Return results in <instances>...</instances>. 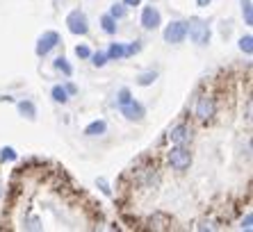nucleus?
<instances>
[{
	"instance_id": "obj_13",
	"label": "nucleus",
	"mask_w": 253,
	"mask_h": 232,
	"mask_svg": "<svg viewBox=\"0 0 253 232\" xmlns=\"http://www.w3.org/2000/svg\"><path fill=\"white\" fill-rule=\"evenodd\" d=\"M18 112H21V114L25 116V118H30V121H32V118L37 116L35 105L30 103V100H21V103H18Z\"/></svg>"
},
{
	"instance_id": "obj_6",
	"label": "nucleus",
	"mask_w": 253,
	"mask_h": 232,
	"mask_svg": "<svg viewBox=\"0 0 253 232\" xmlns=\"http://www.w3.org/2000/svg\"><path fill=\"white\" fill-rule=\"evenodd\" d=\"M66 25H69V32H73V35H87L89 32V21L87 16H84V12H80V9H73V12L66 16Z\"/></svg>"
},
{
	"instance_id": "obj_2",
	"label": "nucleus",
	"mask_w": 253,
	"mask_h": 232,
	"mask_svg": "<svg viewBox=\"0 0 253 232\" xmlns=\"http://www.w3.org/2000/svg\"><path fill=\"white\" fill-rule=\"evenodd\" d=\"M167 162H169V166L173 168V171L183 173V171H187V168L192 166V153H189L187 146H173V148L167 153Z\"/></svg>"
},
{
	"instance_id": "obj_24",
	"label": "nucleus",
	"mask_w": 253,
	"mask_h": 232,
	"mask_svg": "<svg viewBox=\"0 0 253 232\" xmlns=\"http://www.w3.org/2000/svg\"><path fill=\"white\" fill-rule=\"evenodd\" d=\"M91 62H94V66H105L107 55L105 52H96V55H91Z\"/></svg>"
},
{
	"instance_id": "obj_20",
	"label": "nucleus",
	"mask_w": 253,
	"mask_h": 232,
	"mask_svg": "<svg viewBox=\"0 0 253 232\" xmlns=\"http://www.w3.org/2000/svg\"><path fill=\"white\" fill-rule=\"evenodd\" d=\"M50 93H53L55 103H66V100H69V98H66V96H69V91H66V89H62V87H53V91H50Z\"/></svg>"
},
{
	"instance_id": "obj_14",
	"label": "nucleus",
	"mask_w": 253,
	"mask_h": 232,
	"mask_svg": "<svg viewBox=\"0 0 253 232\" xmlns=\"http://www.w3.org/2000/svg\"><path fill=\"white\" fill-rule=\"evenodd\" d=\"M155 77H158V73H155V71L139 73V76H137V84H139V87H148V84H153V82H155Z\"/></svg>"
},
{
	"instance_id": "obj_26",
	"label": "nucleus",
	"mask_w": 253,
	"mask_h": 232,
	"mask_svg": "<svg viewBox=\"0 0 253 232\" xmlns=\"http://www.w3.org/2000/svg\"><path fill=\"white\" fill-rule=\"evenodd\" d=\"M139 50H141V41H132V43L126 48V57H128V55H135V52H139Z\"/></svg>"
},
{
	"instance_id": "obj_19",
	"label": "nucleus",
	"mask_w": 253,
	"mask_h": 232,
	"mask_svg": "<svg viewBox=\"0 0 253 232\" xmlns=\"http://www.w3.org/2000/svg\"><path fill=\"white\" fill-rule=\"evenodd\" d=\"M240 50L247 52V55H251L253 52V37L251 35H247V37H242L240 39Z\"/></svg>"
},
{
	"instance_id": "obj_17",
	"label": "nucleus",
	"mask_w": 253,
	"mask_h": 232,
	"mask_svg": "<svg viewBox=\"0 0 253 232\" xmlns=\"http://www.w3.org/2000/svg\"><path fill=\"white\" fill-rule=\"evenodd\" d=\"M55 69H57L59 73H64L66 77L73 73V69H71V64L66 62V57H57V59H55Z\"/></svg>"
},
{
	"instance_id": "obj_18",
	"label": "nucleus",
	"mask_w": 253,
	"mask_h": 232,
	"mask_svg": "<svg viewBox=\"0 0 253 232\" xmlns=\"http://www.w3.org/2000/svg\"><path fill=\"white\" fill-rule=\"evenodd\" d=\"M242 14L247 25H253V12H251V0H242Z\"/></svg>"
},
{
	"instance_id": "obj_30",
	"label": "nucleus",
	"mask_w": 253,
	"mask_h": 232,
	"mask_svg": "<svg viewBox=\"0 0 253 232\" xmlns=\"http://www.w3.org/2000/svg\"><path fill=\"white\" fill-rule=\"evenodd\" d=\"M251 221H253V214H247V219L242 221V228H244V230H251Z\"/></svg>"
},
{
	"instance_id": "obj_1",
	"label": "nucleus",
	"mask_w": 253,
	"mask_h": 232,
	"mask_svg": "<svg viewBox=\"0 0 253 232\" xmlns=\"http://www.w3.org/2000/svg\"><path fill=\"white\" fill-rule=\"evenodd\" d=\"M130 175H132V182L141 189H155L160 185V166L155 162H148V159L137 162V166H132Z\"/></svg>"
},
{
	"instance_id": "obj_21",
	"label": "nucleus",
	"mask_w": 253,
	"mask_h": 232,
	"mask_svg": "<svg viewBox=\"0 0 253 232\" xmlns=\"http://www.w3.org/2000/svg\"><path fill=\"white\" fill-rule=\"evenodd\" d=\"M126 14H128V12H126V5H119V2H114V5L110 7V16H112V18H124Z\"/></svg>"
},
{
	"instance_id": "obj_4",
	"label": "nucleus",
	"mask_w": 253,
	"mask_h": 232,
	"mask_svg": "<svg viewBox=\"0 0 253 232\" xmlns=\"http://www.w3.org/2000/svg\"><path fill=\"white\" fill-rule=\"evenodd\" d=\"M169 141L173 146H189L194 141V128L189 123H178L169 130Z\"/></svg>"
},
{
	"instance_id": "obj_31",
	"label": "nucleus",
	"mask_w": 253,
	"mask_h": 232,
	"mask_svg": "<svg viewBox=\"0 0 253 232\" xmlns=\"http://www.w3.org/2000/svg\"><path fill=\"white\" fill-rule=\"evenodd\" d=\"M124 5H126V7H139L141 0H124Z\"/></svg>"
},
{
	"instance_id": "obj_25",
	"label": "nucleus",
	"mask_w": 253,
	"mask_h": 232,
	"mask_svg": "<svg viewBox=\"0 0 253 232\" xmlns=\"http://www.w3.org/2000/svg\"><path fill=\"white\" fill-rule=\"evenodd\" d=\"M76 55H78L80 59H89V57H91V50H89L87 46H78V48H76Z\"/></svg>"
},
{
	"instance_id": "obj_32",
	"label": "nucleus",
	"mask_w": 253,
	"mask_h": 232,
	"mask_svg": "<svg viewBox=\"0 0 253 232\" xmlns=\"http://www.w3.org/2000/svg\"><path fill=\"white\" fill-rule=\"evenodd\" d=\"M196 2H199V7H208V5H210V0H196Z\"/></svg>"
},
{
	"instance_id": "obj_11",
	"label": "nucleus",
	"mask_w": 253,
	"mask_h": 232,
	"mask_svg": "<svg viewBox=\"0 0 253 232\" xmlns=\"http://www.w3.org/2000/svg\"><path fill=\"white\" fill-rule=\"evenodd\" d=\"M121 112H124V116H126V118H130V121H141V118H144V114H146L144 105L135 103L132 98H130L128 103L121 105Z\"/></svg>"
},
{
	"instance_id": "obj_33",
	"label": "nucleus",
	"mask_w": 253,
	"mask_h": 232,
	"mask_svg": "<svg viewBox=\"0 0 253 232\" xmlns=\"http://www.w3.org/2000/svg\"><path fill=\"white\" fill-rule=\"evenodd\" d=\"M0 193H2V189H0Z\"/></svg>"
},
{
	"instance_id": "obj_8",
	"label": "nucleus",
	"mask_w": 253,
	"mask_h": 232,
	"mask_svg": "<svg viewBox=\"0 0 253 232\" xmlns=\"http://www.w3.org/2000/svg\"><path fill=\"white\" fill-rule=\"evenodd\" d=\"M57 43H59V35L53 32V30H48V32H43V35L39 37V41H37V55H39V57H46Z\"/></svg>"
},
{
	"instance_id": "obj_15",
	"label": "nucleus",
	"mask_w": 253,
	"mask_h": 232,
	"mask_svg": "<svg viewBox=\"0 0 253 232\" xmlns=\"http://www.w3.org/2000/svg\"><path fill=\"white\" fill-rule=\"evenodd\" d=\"M107 57H110V59L126 57V46H124V43H112V46H110V50H107Z\"/></svg>"
},
{
	"instance_id": "obj_23",
	"label": "nucleus",
	"mask_w": 253,
	"mask_h": 232,
	"mask_svg": "<svg viewBox=\"0 0 253 232\" xmlns=\"http://www.w3.org/2000/svg\"><path fill=\"white\" fill-rule=\"evenodd\" d=\"M25 230H42V221H39V219H37V216H32V219H28V221H25Z\"/></svg>"
},
{
	"instance_id": "obj_16",
	"label": "nucleus",
	"mask_w": 253,
	"mask_h": 232,
	"mask_svg": "<svg viewBox=\"0 0 253 232\" xmlns=\"http://www.w3.org/2000/svg\"><path fill=\"white\" fill-rule=\"evenodd\" d=\"M100 25H103V30H105L107 35H114V32H117V18H112L110 14L100 18Z\"/></svg>"
},
{
	"instance_id": "obj_10",
	"label": "nucleus",
	"mask_w": 253,
	"mask_h": 232,
	"mask_svg": "<svg viewBox=\"0 0 253 232\" xmlns=\"http://www.w3.org/2000/svg\"><path fill=\"white\" fill-rule=\"evenodd\" d=\"M160 23H162V16H160V12L155 7H144V9H141V25L146 30L160 28Z\"/></svg>"
},
{
	"instance_id": "obj_5",
	"label": "nucleus",
	"mask_w": 253,
	"mask_h": 232,
	"mask_svg": "<svg viewBox=\"0 0 253 232\" xmlns=\"http://www.w3.org/2000/svg\"><path fill=\"white\" fill-rule=\"evenodd\" d=\"M194 114L201 123H210L212 118H214V114H217V103H214V98H212V96H201V98L196 100Z\"/></svg>"
},
{
	"instance_id": "obj_27",
	"label": "nucleus",
	"mask_w": 253,
	"mask_h": 232,
	"mask_svg": "<svg viewBox=\"0 0 253 232\" xmlns=\"http://www.w3.org/2000/svg\"><path fill=\"white\" fill-rule=\"evenodd\" d=\"M96 185L100 187V192L105 193V196H110V193H112V189H110V185H107L105 178H98V180H96Z\"/></svg>"
},
{
	"instance_id": "obj_28",
	"label": "nucleus",
	"mask_w": 253,
	"mask_h": 232,
	"mask_svg": "<svg viewBox=\"0 0 253 232\" xmlns=\"http://www.w3.org/2000/svg\"><path fill=\"white\" fill-rule=\"evenodd\" d=\"M214 221H199L196 223V230H214Z\"/></svg>"
},
{
	"instance_id": "obj_22",
	"label": "nucleus",
	"mask_w": 253,
	"mask_h": 232,
	"mask_svg": "<svg viewBox=\"0 0 253 232\" xmlns=\"http://www.w3.org/2000/svg\"><path fill=\"white\" fill-rule=\"evenodd\" d=\"M0 159H2V162H14V159H16V151H14V148H2V151H0Z\"/></svg>"
},
{
	"instance_id": "obj_7",
	"label": "nucleus",
	"mask_w": 253,
	"mask_h": 232,
	"mask_svg": "<svg viewBox=\"0 0 253 232\" xmlns=\"http://www.w3.org/2000/svg\"><path fill=\"white\" fill-rule=\"evenodd\" d=\"M187 37V25L183 21H171L165 28V41L167 43H180Z\"/></svg>"
},
{
	"instance_id": "obj_29",
	"label": "nucleus",
	"mask_w": 253,
	"mask_h": 232,
	"mask_svg": "<svg viewBox=\"0 0 253 232\" xmlns=\"http://www.w3.org/2000/svg\"><path fill=\"white\" fill-rule=\"evenodd\" d=\"M128 100H130V91L128 89H121V91H119V105L128 103Z\"/></svg>"
},
{
	"instance_id": "obj_9",
	"label": "nucleus",
	"mask_w": 253,
	"mask_h": 232,
	"mask_svg": "<svg viewBox=\"0 0 253 232\" xmlns=\"http://www.w3.org/2000/svg\"><path fill=\"white\" fill-rule=\"evenodd\" d=\"M146 228L148 230H171L173 228V219L167 212H153L146 219Z\"/></svg>"
},
{
	"instance_id": "obj_3",
	"label": "nucleus",
	"mask_w": 253,
	"mask_h": 232,
	"mask_svg": "<svg viewBox=\"0 0 253 232\" xmlns=\"http://www.w3.org/2000/svg\"><path fill=\"white\" fill-rule=\"evenodd\" d=\"M187 25V35L189 39L194 41V43H199V46H206V43H210V28H208L206 21H201V18H189Z\"/></svg>"
},
{
	"instance_id": "obj_12",
	"label": "nucleus",
	"mask_w": 253,
	"mask_h": 232,
	"mask_svg": "<svg viewBox=\"0 0 253 232\" xmlns=\"http://www.w3.org/2000/svg\"><path fill=\"white\" fill-rule=\"evenodd\" d=\"M105 132H107V123L105 121H94L84 128V134H87V137H100V134H105Z\"/></svg>"
}]
</instances>
